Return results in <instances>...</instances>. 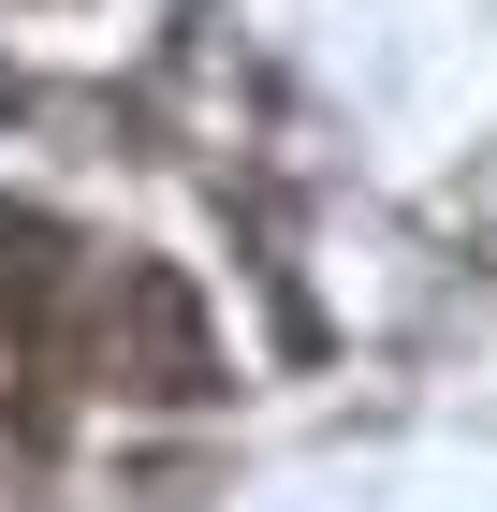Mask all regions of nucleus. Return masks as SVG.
<instances>
[{
  "label": "nucleus",
  "instance_id": "f257e3e1",
  "mask_svg": "<svg viewBox=\"0 0 497 512\" xmlns=\"http://www.w3.org/2000/svg\"><path fill=\"white\" fill-rule=\"evenodd\" d=\"M103 381L161 395V410L220 395V337H205V308H191L176 264H117V293H103Z\"/></svg>",
  "mask_w": 497,
  "mask_h": 512
}]
</instances>
